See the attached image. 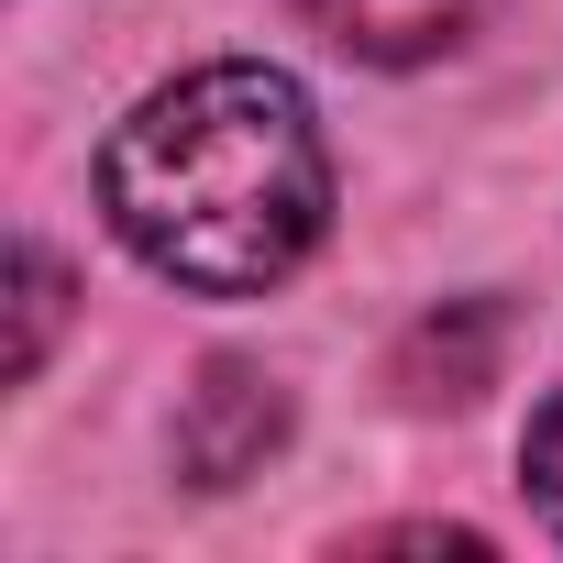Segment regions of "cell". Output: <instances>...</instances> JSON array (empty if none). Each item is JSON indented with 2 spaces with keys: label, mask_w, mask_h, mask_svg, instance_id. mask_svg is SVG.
I'll list each match as a JSON object with an SVG mask.
<instances>
[{
  "label": "cell",
  "mask_w": 563,
  "mask_h": 563,
  "mask_svg": "<svg viewBox=\"0 0 563 563\" xmlns=\"http://www.w3.org/2000/svg\"><path fill=\"white\" fill-rule=\"evenodd\" d=\"M100 210L144 276L188 299H265L332 232V144L288 67L221 56L144 89L100 155Z\"/></svg>",
  "instance_id": "6da1fadb"
},
{
  "label": "cell",
  "mask_w": 563,
  "mask_h": 563,
  "mask_svg": "<svg viewBox=\"0 0 563 563\" xmlns=\"http://www.w3.org/2000/svg\"><path fill=\"white\" fill-rule=\"evenodd\" d=\"M276 442H288V387H276L265 365H210L199 387H188V409H177V464H188V486H243Z\"/></svg>",
  "instance_id": "7a4b0ae2"
},
{
  "label": "cell",
  "mask_w": 563,
  "mask_h": 563,
  "mask_svg": "<svg viewBox=\"0 0 563 563\" xmlns=\"http://www.w3.org/2000/svg\"><path fill=\"white\" fill-rule=\"evenodd\" d=\"M288 12L365 67H420V56H453L475 34L486 0H288Z\"/></svg>",
  "instance_id": "3957f363"
},
{
  "label": "cell",
  "mask_w": 563,
  "mask_h": 563,
  "mask_svg": "<svg viewBox=\"0 0 563 563\" xmlns=\"http://www.w3.org/2000/svg\"><path fill=\"white\" fill-rule=\"evenodd\" d=\"M56 332H67V265L45 243H12V354H0V376L34 387L45 354H56Z\"/></svg>",
  "instance_id": "277c9868"
},
{
  "label": "cell",
  "mask_w": 563,
  "mask_h": 563,
  "mask_svg": "<svg viewBox=\"0 0 563 563\" xmlns=\"http://www.w3.org/2000/svg\"><path fill=\"white\" fill-rule=\"evenodd\" d=\"M519 486H530V508H541V530L563 541V387L530 409V431H519Z\"/></svg>",
  "instance_id": "5b68a950"
}]
</instances>
